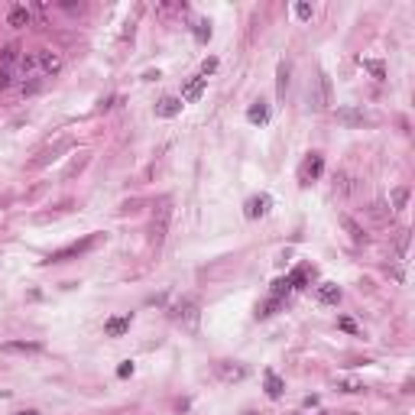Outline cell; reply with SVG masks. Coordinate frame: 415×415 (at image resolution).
<instances>
[{"label": "cell", "instance_id": "33", "mask_svg": "<svg viewBox=\"0 0 415 415\" xmlns=\"http://www.w3.org/2000/svg\"><path fill=\"white\" fill-rule=\"evenodd\" d=\"M16 415H39L36 409H23V412H16Z\"/></svg>", "mask_w": 415, "mask_h": 415}, {"label": "cell", "instance_id": "18", "mask_svg": "<svg viewBox=\"0 0 415 415\" xmlns=\"http://www.w3.org/2000/svg\"><path fill=\"white\" fill-rule=\"evenodd\" d=\"M334 191H338V195H354V191H357L354 175H350V172H341L338 182H334Z\"/></svg>", "mask_w": 415, "mask_h": 415}, {"label": "cell", "instance_id": "8", "mask_svg": "<svg viewBox=\"0 0 415 415\" xmlns=\"http://www.w3.org/2000/svg\"><path fill=\"white\" fill-rule=\"evenodd\" d=\"M36 59H39V68H42L46 75H59V72H62V56H59V52L42 49V52H36Z\"/></svg>", "mask_w": 415, "mask_h": 415}, {"label": "cell", "instance_id": "17", "mask_svg": "<svg viewBox=\"0 0 415 415\" xmlns=\"http://www.w3.org/2000/svg\"><path fill=\"white\" fill-rule=\"evenodd\" d=\"M289 75H292V68H289V62H279V68H276V94H279V98H286V88H289Z\"/></svg>", "mask_w": 415, "mask_h": 415}, {"label": "cell", "instance_id": "13", "mask_svg": "<svg viewBox=\"0 0 415 415\" xmlns=\"http://www.w3.org/2000/svg\"><path fill=\"white\" fill-rule=\"evenodd\" d=\"M179 110H182V98H172V94L156 104V117H175Z\"/></svg>", "mask_w": 415, "mask_h": 415}, {"label": "cell", "instance_id": "25", "mask_svg": "<svg viewBox=\"0 0 415 415\" xmlns=\"http://www.w3.org/2000/svg\"><path fill=\"white\" fill-rule=\"evenodd\" d=\"M405 201H409V188H396V191H393V208H396V211H402V208H405Z\"/></svg>", "mask_w": 415, "mask_h": 415}, {"label": "cell", "instance_id": "4", "mask_svg": "<svg viewBox=\"0 0 415 415\" xmlns=\"http://www.w3.org/2000/svg\"><path fill=\"white\" fill-rule=\"evenodd\" d=\"M172 318H175V324H182L185 331H198V318H201L198 302L195 298H182V302L172 308Z\"/></svg>", "mask_w": 415, "mask_h": 415}, {"label": "cell", "instance_id": "32", "mask_svg": "<svg viewBox=\"0 0 415 415\" xmlns=\"http://www.w3.org/2000/svg\"><path fill=\"white\" fill-rule=\"evenodd\" d=\"M338 324H341V328H344V331H357V324H354V321H350V318H338Z\"/></svg>", "mask_w": 415, "mask_h": 415}, {"label": "cell", "instance_id": "10", "mask_svg": "<svg viewBox=\"0 0 415 415\" xmlns=\"http://www.w3.org/2000/svg\"><path fill=\"white\" fill-rule=\"evenodd\" d=\"M205 85H208V78L205 75H195L188 85L182 88V101H198L201 94H205Z\"/></svg>", "mask_w": 415, "mask_h": 415}, {"label": "cell", "instance_id": "3", "mask_svg": "<svg viewBox=\"0 0 415 415\" xmlns=\"http://www.w3.org/2000/svg\"><path fill=\"white\" fill-rule=\"evenodd\" d=\"M308 101H312V110H328L331 107L334 91H331V78L324 75V72H318L315 88H308Z\"/></svg>", "mask_w": 415, "mask_h": 415}, {"label": "cell", "instance_id": "19", "mask_svg": "<svg viewBox=\"0 0 415 415\" xmlns=\"http://www.w3.org/2000/svg\"><path fill=\"white\" fill-rule=\"evenodd\" d=\"M246 120H250V123H266L269 120V107L263 101H257L250 110H246Z\"/></svg>", "mask_w": 415, "mask_h": 415}, {"label": "cell", "instance_id": "9", "mask_svg": "<svg viewBox=\"0 0 415 415\" xmlns=\"http://www.w3.org/2000/svg\"><path fill=\"white\" fill-rule=\"evenodd\" d=\"M315 298H318L321 305H338V302H341V289L334 286V282H321V286L315 289Z\"/></svg>", "mask_w": 415, "mask_h": 415}, {"label": "cell", "instance_id": "2", "mask_svg": "<svg viewBox=\"0 0 415 415\" xmlns=\"http://www.w3.org/2000/svg\"><path fill=\"white\" fill-rule=\"evenodd\" d=\"M169 217H172V201L165 198L153 211V224H149V240H153V246H162L165 234H169Z\"/></svg>", "mask_w": 415, "mask_h": 415}, {"label": "cell", "instance_id": "11", "mask_svg": "<svg viewBox=\"0 0 415 415\" xmlns=\"http://www.w3.org/2000/svg\"><path fill=\"white\" fill-rule=\"evenodd\" d=\"M42 344L36 341H7L4 344V354H39Z\"/></svg>", "mask_w": 415, "mask_h": 415}, {"label": "cell", "instance_id": "30", "mask_svg": "<svg viewBox=\"0 0 415 415\" xmlns=\"http://www.w3.org/2000/svg\"><path fill=\"white\" fill-rule=\"evenodd\" d=\"M217 68V59H205V65H201V75H211Z\"/></svg>", "mask_w": 415, "mask_h": 415}, {"label": "cell", "instance_id": "7", "mask_svg": "<svg viewBox=\"0 0 415 415\" xmlns=\"http://www.w3.org/2000/svg\"><path fill=\"white\" fill-rule=\"evenodd\" d=\"M130 324H133V318H130V315H114V318L104 321V334H107V338H120V334L130 331Z\"/></svg>", "mask_w": 415, "mask_h": 415}, {"label": "cell", "instance_id": "29", "mask_svg": "<svg viewBox=\"0 0 415 415\" xmlns=\"http://www.w3.org/2000/svg\"><path fill=\"white\" fill-rule=\"evenodd\" d=\"M195 36H198L201 42H205V39L211 36V26H208V23H195Z\"/></svg>", "mask_w": 415, "mask_h": 415}, {"label": "cell", "instance_id": "14", "mask_svg": "<svg viewBox=\"0 0 415 415\" xmlns=\"http://www.w3.org/2000/svg\"><path fill=\"white\" fill-rule=\"evenodd\" d=\"M68 146H72V143H68V140H62V143H56V146H52V149H46V153H39V159H33V169H42V165H46L49 162V159H59V153H62V149H68Z\"/></svg>", "mask_w": 415, "mask_h": 415}, {"label": "cell", "instance_id": "15", "mask_svg": "<svg viewBox=\"0 0 415 415\" xmlns=\"http://www.w3.org/2000/svg\"><path fill=\"white\" fill-rule=\"evenodd\" d=\"M341 227H344V231H347V234H350V240H354V243H364V240H367V234H364V227H360V224H357V220H354V217H347V214H341Z\"/></svg>", "mask_w": 415, "mask_h": 415}, {"label": "cell", "instance_id": "23", "mask_svg": "<svg viewBox=\"0 0 415 415\" xmlns=\"http://www.w3.org/2000/svg\"><path fill=\"white\" fill-rule=\"evenodd\" d=\"M308 272H315V269H312V266H298L292 276H289V286H292V289H302V282L308 279Z\"/></svg>", "mask_w": 415, "mask_h": 415}, {"label": "cell", "instance_id": "20", "mask_svg": "<svg viewBox=\"0 0 415 415\" xmlns=\"http://www.w3.org/2000/svg\"><path fill=\"white\" fill-rule=\"evenodd\" d=\"M282 393H286V383H282L276 373H266V396L269 399H279Z\"/></svg>", "mask_w": 415, "mask_h": 415}, {"label": "cell", "instance_id": "5", "mask_svg": "<svg viewBox=\"0 0 415 415\" xmlns=\"http://www.w3.org/2000/svg\"><path fill=\"white\" fill-rule=\"evenodd\" d=\"M321 172H324V156H321V153H308L305 162H302V169H298V182H302V185H312Z\"/></svg>", "mask_w": 415, "mask_h": 415}, {"label": "cell", "instance_id": "16", "mask_svg": "<svg viewBox=\"0 0 415 415\" xmlns=\"http://www.w3.org/2000/svg\"><path fill=\"white\" fill-rule=\"evenodd\" d=\"M338 120H341V123H347V127H357V123H364V120H367V114H364V110H357V107H341V110H338Z\"/></svg>", "mask_w": 415, "mask_h": 415}, {"label": "cell", "instance_id": "12", "mask_svg": "<svg viewBox=\"0 0 415 415\" xmlns=\"http://www.w3.org/2000/svg\"><path fill=\"white\" fill-rule=\"evenodd\" d=\"M269 205H272V198L269 195H257V198H250L246 201V217H263L269 211Z\"/></svg>", "mask_w": 415, "mask_h": 415}, {"label": "cell", "instance_id": "22", "mask_svg": "<svg viewBox=\"0 0 415 415\" xmlns=\"http://www.w3.org/2000/svg\"><path fill=\"white\" fill-rule=\"evenodd\" d=\"M7 23L10 26H30V10H26V7H13L10 16H7Z\"/></svg>", "mask_w": 415, "mask_h": 415}, {"label": "cell", "instance_id": "1", "mask_svg": "<svg viewBox=\"0 0 415 415\" xmlns=\"http://www.w3.org/2000/svg\"><path fill=\"white\" fill-rule=\"evenodd\" d=\"M101 240V234H88L85 240H78V243H68V246H62V250L56 253H49V260L46 263H68V260H78V257H85L88 250H94Z\"/></svg>", "mask_w": 415, "mask_h": 415}, {"label": "cell", "instance_id": "27", "mask_svg": "<svg viewBox=\"0 0 415 415\" xmlns=\"http://www.w3.org/2000/svg\"><path fill=\"white\" fill-rule=\"evenodd\" d=\"M341 390L344 393H360V390H364V383H357V379H341Z\"/></svg>", "mask_w": 415, "mask_h": 415}, {"label": "cell", "instance_id": "26", "mask_svg": "<svg viewBox=\"0 0 415 415\" xmlns=\"http://www.w3.org/2000/svg\"><path fill=\"white\" fill-rule=\"evenodd\" d=\"M364 68H370V72H373V78H379V81L386 78V68H383V62H364Z\"/></svg>", "mask_w": 415, "mask_h": 415}, {"label": "cell", "instance_id": "6", "mask_svg": "<svg viewBox=\"0 0 415 415\" xmlns=\"http://www.w3.org/2000/svg\"><path fill=\"white\" fill-rule=\"evenodd\" d=\"M214 370H217V376L224 379V383H240V379L246 376V367L234 364V360H220V364H214Z\"/></svg>", "mask_w": 415, "mask_h": 415}, {"label": "cell", "instance_id": "34", "mask_svg": "<svg viewBox=\"0 0 415 415\" xmlns=\"http://www.w3.org/2000/svg\"><path fill=\"white\" fill-rule=\"evenodd\" d=\"M243 415H257V412H243Z\"/></svg>", "mask_w": 415, "mask_h": 415}, {"label": "cell", "instance_id": "24", "mask_svg": "<svg viewBox=\"0 0 415 415\" xmlns=\"http://www.w3.org/2000/svg\"><path fill=\"white\" fill-rule=\"evenodd\" d=\"M289 289H292V286H289V279H276V282H272V289H269V295L272 298H282V295H289Z\"/></svg>", "mask_w": 415, "mask_h": 415}, {"label": "cell", "instance_id": "21", "mask_svg": "<svg viewBox=\"0 0 415 415\" xmlns=\"http://www.w3.org/2000/svg\"><path fill=\"white\" fill-rule=\"evenodd\" d=\"M279 308H282V298H272V295H269L263 305H257V318H269V315H276Z\"/></svg>", "mask_w": 415, "mask_h": 415}, {"label": "cell", "instance_id": "28", "mask_svg": "<svg viewBox=\"0 0 415 415\" xmlns=\"http://www.w3.org/2000/svg\"><path fill=\"white\" fill-rule=\"evenodd\" d=\"M295 16L298 20H312V4H295Z\"/></svg>", "mask_w": 415, "mask_h": 415}, {"label": "cell", "instance_id": "31", "mask_svg": "<svg viewBox=\"0 0 415 415\" xmlns=\"http://www.w3.org/2000/svg\"><path fill=\"white\" fill-rule=\"evenodd\" d=\"M130 373H133V364H130V360H127V364H120V367H117V376H130Z\"/></svg>", "mask_w": 415, "mask_h": 415}]
</instances>
